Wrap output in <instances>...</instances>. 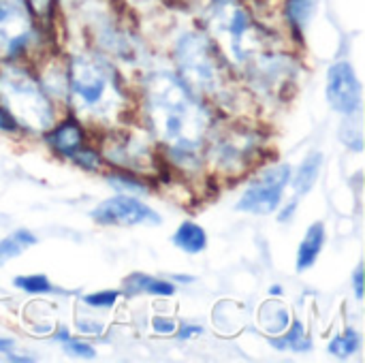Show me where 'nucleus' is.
Returning a JSON list of instances; mask_svg holds the SVG:
<instances>
[{
    "instance_id": "f257e3e1",
    "label": "nucleus",
    "mask_w": 365,
    "mask_h": 363,
    "mask_svg": "<svg viewBox=\"0 0 365 363\" xmlns=\"http://www.w3.org/2000/svg\"><path fill=\"white\" fill-rule=\"evenodd\" d=\"M145 109L158 141L171 160L182 167H199L212 126L210 109L175 73L158 71L145 81Z\"/></svg>"
},
{
    "instance_id": "f03ea898",
    "label": "nucleus",
    "mask_w": 365,
    "mask_h": 363,
    "mask_svg": "<svg viewBox=\"0 0 365 363\" xmlns=\"http://www.w3.org/2000/svg\"><path fill=\"white\" fill-rule=\"evenodd\" d=\"M68 88L75 109L90 120H107L124 105L115 71L98 56L86 53L71 60Z\"/></svg>"
},
{
    "instance_id": "7ed1b4c3",
    "label": "nucleus",
    "mask_w": 365,
    "mask_h": 363,
    "mask_svg": "<svg viewBox=\"0 0 365 363\" xmlns=\"http://www.w3.org/2000/svg\"><path fill=\"white\" fill-rule=\"evenodd\" d=\"M178 77L195 96H218L229 81V64L210 36L186 32L175 43Z\"/></svg>"
},
{
    "instance_id": "20e7f679",
    "label": "nucleus",
    "mask_w": 365,
    "mask_h": 363,
    "mask_svg": "<svg viewBox=\"0 0 365 363\" xmlns=\"http://www.w3.org/2000/svg\"><path fill=\"white\" fill-rule=\"evenodd\" d=\"M0 103L9 116L32 133H43L53 124V107L41 83L24 68L6 64L0 71Z\"/></svg>"
},
{
    "instance_id": "39448f33",
    "label": "nucleus",
    "mask_w": 365,
    "mask_h": 363,
    "mask_svg": "<svg viewBox=\"0 0 365 363\" xmlns=\"http://www.w3.org/2000/svg\"><path fill=\"white\" fill-rule=\"evenodd\" d=\"M207 24L212 34L227 45L235 62H246L259 49L261 32L252 21L248 9L237 0H212L207 9Z\"/></svg>"
},
{
    "instance_id": "423d86ee",
    "label": "nucleus",
    "mask_w": 365,
    "mask_h": 363,
    "mask_svg": "<svg viewBox=\"0 0 365 363\" xmlns=\"http://www.w3.org/2000/svg\"><path fill=\"white\" fill-rule=\"evenodd\" d=\"M289 180H291L289 165H276L265 169L257 180L248 184V188L237 201V210L248 214H272L280 205Z\"/></svg>"
},
{
    "instance_id": "0eeeda50",
    "label": "nucleus",
    "mask_w": 365,
    "mask_h": 363,
    "mask_svg": "<svg viewBox=\"0 0 365 363\" xmlns=\"http://www.w3.org/2000/svg\"><path fill=\"white\" fill-rule=\"evenodd\" d=\"M34 34L32 15L26 0H0V58L19 56Z\"/></svg>"
},
{
    "instance_id": "6e6552de",
    "label": "nucleus",
    "mask_w": 365,
    "mask_h": 363,
    "mask_svg": "<svg viewBox=\"0 0 365 363\" xmlns=\"http://www.w3.org/2000/svg\"><path fill=\"white\" fill-rule=\"evenodd\" d=\"M92 220L111 227H135V225H160L163 218L141 199L133 195H118L92 210Z\"/></svg>"
},
{
    "instance_id": "1a4fd4ad",
    "label": "nucleus",
    "mask_w": 365,
    "mask_h": 363,
    "mask_svg": "<svg viewBox=\"0 0 365 363\" xmlns=\"http://www.w3.org/2000/svg\"><path fill=\"white\" fill-rule=\"evenodd\" d=\"M327 101L342 116H355L361 109V83L351 62L340 60L327 71Z\"/></svg>"
},
{
    "instance_id": "9d476101",
    "label": "nucleus",
    "mask_w": 365,
    "mask_h": 363,
    "mask_svg": "<svg viewBox=\"0 0 365 363\" xmlns=\"http://www.w3.org/2000/svg\"><path fill=\"white\" fill-rule=\"evenodd\" d=\"M107 158L133 171H143L150 167V150L139 139L120 137V141H113L111 148H107Z\"/></svg>"
},
{
    "instance_id": "9b49d317",
    "label": "nucleus",
    "mask_w": 365,
    "mask_h": 363,
    "mask_svg": "<svg viewBox=\"0 0 365 363\" xmlns=\"http://www.w3.org/2000/svg\"><path fill=\"white\" fill-rule=\"evenodd\" d=\"M257 143L252 139V135L248 133H237V135H227L218 145H216V154H218V165L225 169L231 167H244L250 156L255 154Z\"/></svg>"
},
{
    "instance_id": "f8f14e48",
    "label": "nucleus",
    "mask_w": 365,
    "mask_h": 363,
    "mask_svg": "<svg viewBox=\"0 0 365 363\" xmlns=\"http://www.w3.org/2000/svg\"><path fill=\"white\" fill-rule=\"evenodd\" d=\"M47 141L53 150H58L62 156L66 158H75L86 145H83V131L81 124L75 118L64 120L62 124H58L56 128H51L47 133Z\"/></svg>"
},
{
    "instance_id": "ddd939ff",
    "label": "nucleus",
    "mask_w": 365,
    "mask_h": 363,
    "mask_svg": "<svg viewBox=\"0 0 365 363\" xmlns=\"http://www.w3.org/2000/svg\"><path fill=\"white\" fill-rule=\"evenodd\" d=\"M323 244H325V225L323 223L310 225L297 250V272H306L317 263L323 250Z\"/></svg>"
},
{
    "instance_id": "4468645a",
    "label": "nucleus",
    "mask_w": 365,
    "mask_h": 363,
    "mask_svg": "<svg viewBox=\"0 0 365 363\" xmlns=\"http://www.w3.org/2000/svg\"><path fill=\"white\" fill-rule=\"evenodd\" d=\"M124 293L126 295H139V293H150V295H160V297H171L175 293V285L148 276V274H130L124 280Z\"/></svg>"
},
{
    "instance_id": "2eb2a0df",
    "label": "nucleus",
    "mask_w": 365,
    "mask_h": 363,
    "mask_svg": "<svg viewBox=\"0 0 365 363\" xmlns=\"http://www.w3.org/2000/svg\"><path fill=\"white\" fill-rule=\"evenodd\" d=\"M321 167H323V154H321V152H310V154L304 158V163L297 167L293 180H289L291 186H293V190H295L297 195L310 193L312 186L317 184V180H319Z\"/></svg>"
},
{
    "instance_id": "dca6fc26",
    "label": "nucleus",
    "mask_w": 365,
    "mask_h": 363,
    "mask_svg": "<svg viewBox=\"0 0 365 363\" xmlns=\"http://www.w3.org/2000/svg\"><path fill=\"white\" fill-rule=\"evenodd\" d=\"M173 244L188 255H199L207 246V235L197 223H182L173 233Z\"/></svg>"
},
{
    "instance_id": "f3484780",
    "label": "nucleus",
    "mask_w": 365,
    "mask_h": 363,
    "mask_svg": "<svg viewBox=\"0 0 365 363\" xmlns=\"http://www.w3.org/2000/svg\"><path fill=\"white\" fill-rule=\"evenodd\" d=\"M38 240L28 231V229H19V231H13L9 237L0 240V265L19 257L24 250H28L30 246H34Z\"/></svg>"
},
{
    "instance_id": "a211bd4d",
    "label": "nucleus",
    "mask_w": 365,
    "mask_h": 363,
    "mask_svg": "<svg viewBox=\"0 0 365 363\" xmlns=\"http://www.w3.org/2000/svg\"><path fill=\"white\" fill-rule=\"evenodd\" d=\"M269 342H272V347L278 349V351L291 349V351H295V353H308V351L312 349V342H310V338L306 336V327H304L302 321H293V323H291V329H289L280 340H278V338H272Z\"/></svg>"
},
{
    "instance_id": "6ab92c4d",
    "label": "nucleus",
    "mask_w": 365,
    "mask_h": 363,
    "mask_svg": "<svg viewBox=\"0 0 365 363\" xmlns=\"http://www.w3.org/2000/svg\"><path fill=\"white\" fill-rule=\"evenodd\" d=\"M314 0H287L284 4V15L295 32H304L314 15Z\"/></svg>"
},
{
    "instance_id": "aec40b11",
    "label": "nucleus",
    "mask_w": 365,
    "mask_h": 363,
    "mask_svg": "<svg viewBox=\"0 0 365 363\" xmlns=\"http://www.w3.org/2000/svg\"><path fill=\"white\" fill-rule=\"evenodd\" d=\"M359 349H361V336L355 329H349L329 342V353L338 359H346V357L355 355Z\"/></svg>"
},
{
    "instance_id": "412c9836",
    "label": "nucleus",
    "mask_w": 365,
    "mask_h": 363,
    "mask_svg": "<svg viewBox=\"0 0 365 363\" xmlns=\"http://www.w3.org/2000/svg\"><path fill=\"white\" fill-rule=\"evenodd\" d=\"M13 285L26 293H56L60 289H56L47 276H41V274H30V276H17L13 280Z\"/></svg>"
},
{
    "instance_id": "4be33fe9",
    "label": "nucleus",
    "mask_w": 365,
    "mask_h": 363,
    "mask_svg": "<svg viewBox=\"0 0 365 363\" xmlns=\"http://www.w3.org/2000/svg\"><path fill=\"white\" fill-rule=\"evenodd\" d=\"M118 300H120V291H98L83 297V302L92 308H111L115 306Z\"/></svg>"
},
{
    "instance_id": "5701e85b",
    "label": "nucleus",
    "mask_w": 365,
    "mask_h": 363,
    "mask_svg": "<svg viewBox=\"0 0 365 363\" xmlns=\"http://www.w3.org/2000/svg\"><path fill=\"white\" fill-rule=\"evenodd\" d=\"M107 182L118 188V190H135V193H145V184H141L139 180L130 178V175H124V173H118V175H107Z\"/></svg>"
},
{
    "instance_id": "b1692460",
    "label": "nucleus",
    "mask_w": 365,
    "mask_h": 363,
    "mask_svg": "<svg viewBox=\"0 0 365 363\" xmlns=\"http://www.w3.org/2000/svg\"><path fill=\"white\" fill-rule=\"evenodd\" d=\"M64 351L68 353V355H75V357H83V359H92L96 353H94V349L88 344V342H81V340H73V338H68V340H64Z\"/></svg>"
},
{
    "instance_id": "393cba45",
    "label": "nucleus",
    "mask_w": 365,
    "mask_h": 363,
    "mask_svg": "<svg viewBox=\"0 0 365 363\" xmlns=\"http://www.w3.org/2000/svg\"><path fill=\"white\" fill-rule=\"evenodd\" d=\"M79 167L83 169H96L101 165V154L94 148H83L75 158H73Z\"/></svg>"
},
{
    "instance_id": "a878e982",
    "label": "nucleus",
    "mask_w": 365,
    "mask_h": 363,
    "mask_svg": "<svg viewBox=\"0 0 365 363\" xmlns=\"http://www.w3.org/2000/svg\"><path fill=\"white\" fill-rule=\"evenodd\" d=\"M152 327H154L156 334H173V332H175V321L165 319V317H156V319L152 321Z\"/></svg>"
},
{
    "instance_id": "bb28decb",
    "label": "nucleus",
    "mask_w": 365,
    "mask_h": 363,
    "mask_svg": "<svg viewBox=\"0 0 365 363\" xmlns=\"http://www.w3.org/2000/svg\"><path fill=\"white\" fill-rule=\"evenodd\" d=\"M353 289H355V295L357 300L361 302L364 300V267L359 265L353 274Z\"/></svg>"
},
{
    "instance_id": "cd10ccee",
    "label": "nucleus",
    "mask_w": 365,
    "mask_h": 363,
    "mask_svg": "<svg viewBox=\"0 0 365 363\" xmlns=\"http://www.w3.org/2000/svg\"><path fill=\"white\" fill-rule=\"evenodd\" d=\"M17 122L9 116V111L4 107H0V131H17Z\"/></svg>"
},
{
    "instance_id": "c85d7f7f",
    "label": "nucleus",
    "mask_w": 365,
    "mask_h": 363,
    "mask_svg": "<svg viewBox=\"0 0 365 363\" xmlns=\"http://www.w3.org/2000/svg\"><path fill=\"white\" fill-rule=\"evenodd\" d=\"M297 212V199L295 201H291L289 205H284L282 210H280V214H278V220L280 223H289L291 218H293V214Z\"/></svg>"
},
{
    "instance_id": "c756f323",
    "label": "nucleus",
    "mask_w": 365,
    "mask_h": 363,
    "mask_svg": "<svg viewBox=\"0 0 365 363\" xmlns=\"http://www.w3.org/2000/svg\"><path fill=\"white\" fill-rule=\"evenodd\" d=\"M199 334H203V329H201V327H195V325H184V327L178 332V338H180V340H188V338H192V336H199Z\"/></svg>"
},
{
    "instance_id": "7c9ffc66",
    "label": "nucleus",
    "mask_w": 365,
    "mask_h": 363,
    "mask_svg": "<svg viewBox=\"0 0 365 363\" xmlns=\"http://www.w3.org/2000/svg\"><path fill=\"white\" fill-rule=\"evenodd\" d=\"M79 329H83V332H94V334H101V332H103V325H90V323H83V321H79Z\"/></svg>"
},
{
    "instance_id": "2f4dec72",
    "label": "nucleus",
    "mask_w": 365,
    "mask_h": 363,
    "mask_svg": "<svg viewBox=\"0 0 365 363\" xmlns=\"http://www.w3.org/2000/svg\"><path fill=\"white\" fill-rule=\"evenodd\" d=\"M13 349V340L11 338H0V353H9Z\"/></svg>"
},
{
    "instance_id": "473e14b6",
    "label": "nucleus",
    "mask_w": 365,
    "mask_h": 363,
    "mask_svg": "<svg viewBox=\"0 0 365 363\" xmlns=\"http://www.w3.org/2000/svg\"><path fill=\"white\" fill-rule=\"evenodd\" d=\"M6 359H9V362H19V363H30V362H34L32 357H21V355H11V351L6 353Z\"/></svg>"
},
{
    "instance_id": "72a5a7b5",
    "label": "nucleus",
    "mask_w": 365,
    "mask_h": 363,
    "mask_svg": "<svg viewBox=\"0 0 365 363\" xmlns=\"http://www.w3.org/2000/svg\"><path fill=\"white\" fill-rule=\"evenodd\" d=\"M173 280H178V282H192L190 276H173Z\"/></svg>"
},
{
    "instance_id": "f704fd0d",
    "label": "nucleus",
    "mask_w": 365,
    "mask_h": 363,
    "mask_svg": "<svg viewBox=\"0 0 365 363\" xmlns=\"http://www.w3.org/2000/svg\"><path fill=\"white\" fill-rule=\"evenodd\" d=\"M272 295H282V289L280 287H272Z\"/></svg>"
},
{
    "instance_id": "c9c22d12",
    "label": "nucleus",
    "mask_w": 365,
    "mask_h": 363,
    "mask_svg": "<svg viewBox=\"0 0 365 363\" xmlns=\"http://www.w3.org/2000/svg\"><path fill=\"white\" fill-rule=\"evenodd\" d=\"M30 2H34L36 6H45L47 4V0H30Z\"/></svg>"
}]
</instances>
